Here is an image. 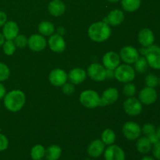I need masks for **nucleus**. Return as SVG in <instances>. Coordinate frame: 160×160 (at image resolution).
<instances>
[{
    "instance_id": "f257e3e1",
    "label": "nucleus",
    "mask_w": 160,
    "mask_h": 160,
    "mask_svg": "<svg viewBox=\"0 0 160 160\" xmlns=\"http://www.w3.org/2000/svg\"><path fill=\"white\" fill-rule=\"evenodd\" d=\"M26 101L24 93L20 90H12L6 94L3 98L5 107L12 112L20 111L23 107Z\"/></svg>"
},
{
    "instance_id": "f03ea898",
    "label": "nucleus",
    "mask_w": 160,
    "mask_h": 160,
    "mask_svg": "<svg viewBox=\"0 0 160 160\" xmlns=\"http://www.w3.org/2000/svg\"><path fill=\"white\" fill-rule=\"evenodd\" d=\"M89 38L95 42H102L111 35V28L108 23L103 21L94 23L88 30Z\"/></svg>"
},
{
    "instance_id": "7ed1b4c3",
    "label": "nucleus",
    "mask_w": 160,
    "mask_h": 160,
    "mask_svg": "<svg viewBox=\"0 0 160 160\" xmlns=\"http://www.w3.org/2000/svg\"><path fill=\"white\" fill-rule=\"evenodd\" d=\"M135 70L130 64H122L119 65L114 70L115 78L121 83L131 82L135 78Z\"/></svg>"
},
{
    "instance_id": "20e7f679",
    "label": "nucleus",
    "mask_w": 160,
    "mask_h": 160,
    "mask_svg": "<svg viewBox=\"0 0 160 160\" xmlns=\"http://www.w3.org/2000/svg\"><path fill=\"white\" fill-rule=\"evenodd\" d=\"M144 56L148 66L154 70H160V47L152 45L145 48Z\"/></svg>"
},
{
    "instance_id": "39448f33",
    "label": "nucleus",
    "mask_w": 160,
    "mask_h": 160,
    "mask_svg": "<svg viewBox=\"0 0 160 160\" xmlns=\"http://www.w3.org/2000/svg\"><path fill=\"white\" fill-rule=\"evenodd\" d=\"M80 102L84 107L93 109L100 106V96L95 91L85 90L80 95Z\"/></svg>"
},
{
    "instance_id": "423d86ee",
    "label": "nucleus",
    "mask_w": 160,
    "mask_h": 160,
    "mask_svg": "<svg viewBox=\"0 0 160 160\" xmlns=\"http://www.w3.org/2000/svg\"><path fill=\"white\" fill-rule=\"evenodd\" d=\"M122 131L127 139L134 141L138 138L142 134V128L136 122L128 121L123 124Z\"/></svg>"
},
{
    "instance_id": "0eeeda50",
    "label": "nucleus",
    "mask_w": 160,
    "mask_h": 160,
    "mask_svg": "<svg viewBox=\"0 0 160 160\" xmlns=\"http://www.w3.org/2000/svg\"><path fill=\"white\" fill-rule=\"evenodd\" d=\"M123 109L128 115L135 117L142 112V104L138 98L129 97L123 102Z\"/></svg>"
},
{
    "instance_id": "6e6552de",
    "label": "nucleus",
    "mask_w": 160,
    "mask_h": 160,
    "mask_svg": "<svg viewBox=\"0 0 160 160\" xmlns=\"http://www.w3.org/2000/svg\"><path fill=\"white\" fill-rule=\"evenodd\" d=\"M158 98V94L154 88L145 87L140 91L138 94V100L142 105L149 106L156 102Z\"/></svg>"
},
{
    "instance_id": "1a4fd4ad",
    "label": "nucleus",
    "mask_w": 160,
    "mask_h": 160,
    "mask_svg": "<svg viewBox=\"0 0 160 160\" xmlns=\"http://www.w3.org/2000/svg\"><path fill=\"white\" fill-rule=\"evenodd\" d=\"M139 56H140L139 52L134 47L131 45L123 47L120 52V60L123 61L126 64L134 63Z\"/></svg>"
},
{
    "instance_id": "9d476101",
    "label": "nucleus",
    "mask_w": 160,
    "mask_h": 160,
    "mask_svg": "<svg viewBox=\"0 0 160 160\" xmlns=\"http://www.w3.org/2000/svg\"><path fill=\"white\" fill-rule=\"evenodd\" d=\"M106 70L104 66L97 62L91 64L88 68V74L93 81L100 82L106 80Z\"/></svg>"
},
{
    "instance_id": "9b49d317",
    "label": "nucleus",
    "mask_w": 160,
    "mask_h": 160,
    "mask_svg": "<svg viewBox=\"0 0 160 160\" xmlns=\"http://www.w3.org/2000/svg\"><path fill=\"white\" fill-rule=\"evenodd\" d=\"M105 160H125V152L120 146L117 145H108L104 151Z\"/></svg>"
},
{
    "instance_id": "f8f14e48",
    "label": "nucleus",
    "mask_w": 160,
    "mask_h": 160,
    "mask_svg": "<svg viewBox=\"0 0 160 160\" xmlns=\"http://www.w3.org/2000/svg\"><path fill=\"white\" fill-rule=\"evenodd\" d=\"M68 79V75L61 69H55L52 70L49 73L48 80L52 85L56 87H61L65 83H67Z\"/></svg>"
},
{
    "instance_id": "ddd939ff",
    "label": "nucleus",
    "mask_w": 160,
    "mask_h": 160,
    "mask_svg": "<svg viewBox=\"0 0 160 160\" xmlns=\"http://www.w3.org/2000/svg\"><path fill=\"white\" fill-rule=\"evenodd\" d=\"M119 98V92L115 88H109L102 92L100 97V106H106L116 102Z\"/></svg>"
},
{
    "instance_id": "4468645a",
    "label": "nucleus",
    "mask_w": 160,
    "mask_h": 160,
    "mask_svg": "<svg viewBox=\"0 0 160 160\" xmlns=\"http://www.w3.org/2000/svg\"><path fill=\"white\" fill-rule=\"evenodd\" d=\"M47 42L45 37L42 34H32L28 38V45L32 51L41 52L46 47Z\"/></svg>"
},
{
    "instance_id": "2eb2a0df",
    "label": "nucleus",
    "mask_w": 160,
    "mask_h": 160,
    "mask_svg": "<svg viewBox=\"0 0 160 160\" xmlns=\"http://www.w3.org/2000/svg\"><path fill=\"white\" fill-rule=\"evenodd\" d=\"M102 63L106 69L114 70L120 63V55L115 52H108L103 56Z\"/></svg>"
},
{
    "instance_id": "dca6fc26",
    "label": "nucleus",
    "mask_w": 160,
    "mask_h": 160,
    "mask_svg": "<svg viewBox=\"0 0 160 160\" xmlns=\"http://www.w3.org/2000/svg\"><path fill=\"white\" fill-rule=\"evenodd\" d=\"M138 38L139 43L142 47L147 48V47L154 45L155 34L153 31L149 28H145L141 30L138 33Z\"/></svg>"
},
{
    "instance_id": "f3484780",
    "label": "nucleus",
    "mask_w": 160,
    "mask_h": 160,
    "mask_svg": "<svg viewBox=\"0 0 160 160\" xmlns=\"http://www.w3.org/2000/svg\"><path fill=\"white\" fill-rule=\"evenodd\" d=\"M48 46L55 52H62L66 48V42L62 36L53 34L48 39Z\"/></svg>"
},
{
    "instance_id": "a211bd4d",
    "label": "nucleus",
    "mask_w": 160,
    "mask_h": 160,
    "mask_svg": "<svg viewBox=\"0 0 160 160\" xmlns=\"http://www.w3.org/2000/svg\"><path fill=\"white\" fill-rule=\"evenodd\" d=\"M106 145L100 139L94 140L88 147V154L92 158H98L104 153Z\"/></svg>"
},
{
    "instance_id": "6ab92c4d",
    "label": "nucleus",
    "mask_w": 160,
    "mask_h": 160,
    "mask_svg": "<svg viewBox=\"0 0 160 160\" xmlns=\"http://www.w3.org/2000/svg\"><path fill=\"white\" fill-rule=\"evenodd\" d=\"M2 34L6 40H12L19 34V27L14 21H6L2 26Z\"/></svg>"
},
{
    "instance_id": "aec40b11",
    "label": "nucleus",
    "mask_w": 160,
    "mask_h": 160,
    "mask_svg": "<svg viewBox=\"0 0 160 160\" xmlns=\"http://www.w3.org/2000/svg\"><path fill=\"white\" fill-rule=\"evenodd\" d=\"M123 20H124V14L123 11L120 9H113L109 12L107 17H105L102 21L111 26H118L122 23Z\"/></svg>"
},
{
    "instance_id": "412c9836",
    "label": "nucleus",
    "mask_w": 160,
    "mask_h": 160,
    "mask_svg": "<svg viewBox=\"0 0 160 160\" xmlns=\"http://www.w3.org/2000/svg\"><path fill=\"white\" fill-rule=\"evenodd\" d=\"M48 10L53 17H59L66 11V6L61 0H52L48 6Z\"/></svg>"
},
{
    "instance_id": "4be33fe9",
    "label": "nucleus",
    "mask_w": 160,
    "mask_h": 160,
    "mask_svg": "<svg viewBox=\"0 0 160 160\" xmlns=\"http://www.w3.org/2000/svg\"><path fill=\"white\" fill-rule=\"evenodd\" d=\"M68 79L70 80V83L73 84H81L86 79L85 70L79 67L73 69L69 73Z\"/></svg>"
},
{
    "instance_id": "5701e85b",
    "label": "nucleus",
    "mask_w": 160,
    "mask_h": 160,
    "mask_svg": "<svg viewBox=\"0 0 160 160\" xmlns=\"http://www.w3.org/2000/svg\"><path fill=\"white\" fill-rule=\"evenodd\" d=\"M152 145L146 136L139 137L138 138L137 142H136V148L138 152L142 154H148L152 150Z\"/></svg>"
},
{
    "instance_id": "b1692460",
    "label": "nucleus",
    "mask_w": 160,
    "mask_h": 160,
    "mask_svg": "<svg viewBox=\"0 0 160 160\" xmlns=\"http://www.w3.org/2000/svg\"><path fill=\"white\" fill-rule=\"evenodd\" d=\"M62 155V148L57 145H52L45 148V158L46 160H58Z\"/></svg>"
},
{
    "instance_id": "393cba45",
    "label": "nucleus",
    "mask_w": 160,
    "mask_h": 160,
    "mask_svg": "<svg viewBox=\"0 0 160 160\" xmlns=\"http://www.w3.org/2000/svg\"><path fill=\"white\" fill-rule=\"evenodd\" d=\"M121 6L125 11L129 12H135L140 8L142 0H120Z\"/></svg>"
},
{
    "instance_id": "a878e982",
    "label": "nucleus",
    "mask_w": 160,
    "mask_h": 160,
    "mask_svg": "<svg viewBox=\"0 0 160 160\" xmlns=\"http://www.w3.org/2000/svg\"><path fill=\"white\" fill-rule=\"evenodd\" d=\"M38 31L43 36H51L55 32V27L49 21H42L38 25Z\"/></svg>"
},
{
    "instance_id": "bb28decb",
    "label": "nucleus",
    "mask_w": 160,
    "mask_h": 160,
    "mask_svg": "<svg viewBox=\"0 0 160 160\" xmlns=\"http://www.w3.org/2000/svg\"><path fill=\"white\" fill-rule=\"evenodd\" d=\"M101 140L106 145H112L116 141L115 133L112 129L107 128L102 133Z\"/></svg>"
},
{
    "instance_id": "cd10ccee",
    "label": "nucleus",
    "mask_w": 160,
    "mask_h": 160,
    "mask_svg": "<svg viewBox=\"0 0 160 160\" xmlns=\"http://www.w3.org/2000/svg\"><path fill=\"white\" fill-rule=\"evenodd\" d=\"M45 148L42 145H36L31 148V157L33 160H41L45 157Z\"/></svg>"
},
{
    "instance_id": "c85d7f7f",
    "label": "nucleus",
    "mask_w": 160,
    "mask_h": 160,
    "mask_svg": "<svg viewBox=\"0 0 160 160\" xmlns=\"http://www.w3.org/2000/svg\"><path fill=\"white\" fill-rule=\"evenodd\" d=\"M134 70L139 73H144L148 70V64L145 56H139L138 59L134 62Z\"/></svg>"
},
{
    "instance_id": "c756f323",
    "label": "nucleus",
    "mask_w": 160,
    "mask_h": 160,
    "mask_svg": "<svg viewBox=\"0 0 160 160\" xmlns=\"http://www.w3.org/2000/svg\"><path fill=\"white\" fill-rule=\"evenodd\" d=\"M2 48L6 56H12L15 52L17 46L12 40H6L2 45Z\"/></svg>"
},
{
    "instance_id": "7c9ffc66",
    "label": "nucleus",
    "mask_w": 160,
    "mask_h": 160,
    "mask_svg": "<svg viewBox=\"0 0 160 160\" xmlns=\"http://www.w3.org/2000/svg\"><path fill=\"white\" fill-rule=\"evenodd\" d=\"M159 78L156 75L153 74V73H149V74L145 77V82L147 87L154 88H155L159 85Z\"/></svg>"
},
{
    "instance_id": "2f4dec72",
    "label": "nucleus",
    "mask_w": 160,
    "mask_h": 160,
    "mask_svg": "<svg viewBox=\"0 0 160 160\" xmlns=\"http://www.w3.org/2000/svg\"><path fill=\"white\" fill-rule=\"evenodd\" d=\"M10 75V70L7 65L0 62V82L6 81Z\"/></svg>"
},
{
    "instance_id": "473e14b6",
    "label": "nucleus",
    "mask_w": 160,
    "mask_h": 160,
    "mask_svg": "<svg viewBox=\"0 0 160 160\" xmlns=\"http://www.w3.org/2000/svg\"><path fill=\"white\" fill-rule=\"evenodd\" d=\"M123 92L127 97H134V95L136 93V87L134 84L129 82L126 83L123 88Z\"/></svg>"
},
{
    "instance_id": "72a5a7b5",
    "label": "nucleus",
    "mask_w": 160,
    "mask_h": 160,
    "mask_svg": "<svg viewBox=\"0 0 160 160\" xmlns=\"http://www.w3.org/2000/svg\"><path fill=\"white\" fill-rule=\"evenodd\" d=\"M13 42L17 47H18V48H23V47H25L26 45H28V39L27 38L26 36L23 35V34H18V35L13 39Z\"/></svg>"
},
{
    "instance_id": "f704fd0d",
    "label": "nucleus",
    "mask_w": 160,
    "mask_h": 160,
    "mask_svg": "<svg viewBox=\"0 0 160 160\" xmlns=\"http://www.w3.org/2000/svg\"><path fill=\"white\" fill-rule=\"evenodd\" d=\"M156 128L152 123H145L143 125V127L142 128V133L145 136L148 137L150 134H153V133L156 132Z\"/></svg>"
},
{
    "instance_id": "c9c22d12",
    "label": "nucleus",
    "mask_w": 160,
    "mask_h": 160,
    "mask_svg": "<svg viewBox=\"0 0 160 160\" xmlns=\"http://www.w3.org/2000/svg\"><path fill=\"white\" fill-rule=\"evenodd\" d=\"M62 92H63V93L65 94V95H72L75 91L74 84H72V83L67 82L62 86Z\"/></svg>"
},
{
    "instance_id": "e433bc0d",
    "label": "nucleus",
    "mask_w": 160,
    "mask_h": 160,
    "mask_svg": "<svg viewBox=\"0 0 160 160\" xmlns=\"http://www.w3.org/2000/svg\"><path fill=\"white\" fill-rule=\"evenodd\" d=\"M9 146V140L6 135L0 134V152H3L7 149Z\"/></svg>"
},
{
    "instance_id": "4c0bfd02",
    "label": "nucleus",
    "mask_w": 160,
    "mask_h": 160,
    "mask_svg": "<svg viewBox=\"0 0 160 160\" xmlns=\"http://www.w3.org/2000/svg\"><path fill=\"white\" fill-rule=\"evenodd\" d=\"M152 152L153 157L156 160H160V141L156 142L154 145H152Z\"/></svg>"
},
{
    "instance_id": "58836bf2",
    "label": "nucleus",
    "mask_w": 160,
    "mask_h": 160,
    "mask_svg": "<svg viewBox=\"0 0 160 160\" xmlns=\"http://www.w3.org/2000/svg\"><path fill=\"white\" fill-rule=\"evenodd\" d=\"M147 138H148V140H149V142L152 143V145H154V144H156V142H158L159 141H160L159 137H158L157 134H156V132H155V133H153V134H150V135H148Z\"/></svg>"
},
{
    "instance_id": "ea45409f",
    "label": "nucleus",
    "mask_w": 160,
    "mask_h": 160,
    "mask_svg": "<svg viewBox=\"0 0 160 160\" xmlns=\"http://www.w3.org/2000/svg\"><path fill=\"white\" fill-rule=\"evenodd\" d=\"M7 21V16L3 11L0 10V27H2Z\"/></svg>"
},
{
    "instance_id": "a19ab883",
    "label": "nucleus",
    "mask_w": 160,
    "mask_h": 160,
    "mask_svg": "<svg viewBox=\"0 0 160 160\" xmlns=\"http://www.w3.org/2000/svg\"><path fill=\"white\" fill-rule=\"evenodd\" d=\"M113 78H115V75H114V70H109V69H106V79H113Z\"/></svg>"
},
{
    "instance_id": "79ce46f5",
    "label": "nucleus",
    "mask_w": 160,
    "mask_h": 160,
    "mask_svg": "<svg viewBox=\"0 0 160 160\" xmlns=\"http://www.w3.org/2000/svg\"><path fill=\"white\" fill-rule=\"evenodd\" d=\"M6 94V89L5 86L0 82V99H3Z\"/></svg>"
},
{
    "instance_id": "37998d69",
    "label": "nucleus",
    "mask_w": 160,
    "mask_h": 160,
    "mask_svg": "<svg viewBox=\"0 0 160 160\" xmlns=\"http://www.w3.org/2000/svg\"><path fill=\"white\" fill-rule=\"evenodd\" d=\"M57 31H58L57 34L61 36H62L64 34H65V29H64L63 28H62V27H59V28L57 29Z\"/></svg>"
},
{
    "instance_id": "c03bdc74",
    "label": "nucleus",
    "mask_w": 160,
    "mask_h": 160,
    "mask_svg": "<svg viewBox=\"0 0 160 160\" xmlns=\"http://www.w3.org/2000/svg\"><path fill=\"white\" fill-rule=\"evenodd\" d=\"M5 41H6V39H5L2 33H0V47L2 46V45H3V43L5 42Z\"/></svg>"
},
{
    "instance_id": "a18cd8bd",
    "label": "nucleus",
    "mask_w": 160,
    "mask_h": 160,
    "mask_svg": "<svg viewBox=\"0 0 160 160\" xmlns=\"http://www.w3.org/2000/svg\"><path fill=\"white\" fill-rule=\"evenodd\" d=\"M141 160H156L154 157H152V156H144Z\"/></svg>"
},
{
    "instance_id": "49530a36",
    "label": "nucleus",
    "mask_w": 160,
    "mask_h": 160,
    "mask_svg": "<svg viewBox=\"0 0 160 160\" xmlns=\"http://www.w3.org/2000/svg\"><path fill=\"white\" fill-rule=\"evenodd\" d=\"M156 134H157L158 137H159V140H160V126L157 128V129H156Z\"/></svg>"
},
{
    "instance_id": "de8ad7c7",
    "label": "nucleus",
    "mask_w": 160,
    "mask_h": 160,
    "mask_svg": "<svg viewBox=\"0 0 160 160\" xmlns=\"http://www.w3.org/2000/svg\"><path fill=\"white\" fill-rule=\"evenodd\" d=\"M108 1L109 2H112V3H115V2H117L120 1V0H108Z\"/></svg>"
},
{
    "instance_id": "09e8293b",
    "label": "nucleus",
    "mask_w": 160,
    "mask_h": 160,
    "mask_svg": "<svg viewBox=\"0 0 160 160\" xmlns=\"http://www.w3.org/2000/svg\"><path fill=\"white\" fill-rule=\"evenodd\" d=\"M84 160H92V159H84Z\"/></svg>"
},
{
    "instance_id": "8fccbe9b",
    "label": "nucleus",
    "mask_w": 160,
    "mask_h": 160,
    "mask_svg": "<svg viewBox=\"0 0 160 160\" xmlns=\"http://www.w3.org/2000/svg\"><path fill=\"white\" fill-rule=\"evenodd\" d=\"M159 85L160 86V78H159Z\"/></svg>"
},
{
    "instance_id": "3c124183",
    "label": "nucleus",
    "mask_w": 160,
    "mask_h": 160,
    "mask_svg": "<svg viewBox=\"0 0 160 160\" xmlns=\"http://www.w3.org/2000/svg\"><path fill=\"white\" fill-rule=\"evenodd\" d=\"M41 160H43V159H41Z\"/></svg>"
}]
</instances>
